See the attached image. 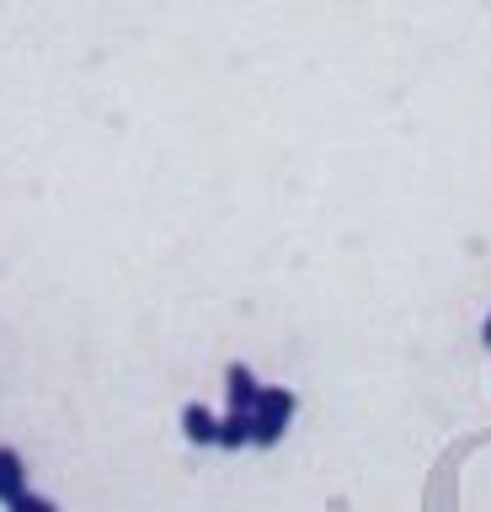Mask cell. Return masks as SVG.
I'll use <instances>...</instances> for the list:
<instances>
[{
    "mask_svg": "<svg viewBox=\"0 0 491 512\" xmlns=\"http://www.w3.org/2000/svg\"><path fill=\"white\" fill-rule=\"evenodd\" d=\"M6 512H59L49 496H38V491H22L17 502H6Z\"/></svg>",
    "mask_w": 491,
    "mask_h": 512,
    "instance_id": "8992f818",
    "label": "cell"
},
{
    "mask_svg": "<svg viewBox=\"0 0 491 512\" xmlns=\"http://www.w3.org/2000/svg\"><path fill=\"white\" fill-rule=\"evenodd\" d=\"M481 342L491 347V315H486V326H481Z\"/></svg>",
    "mask_w": 491,
    "mask_h": 512,
    "instance_id": "52a82bcc",
    "label": "cell"
},
{
    "mask_svg": "<svg viewBox=\"0 0 491 512\" xmlns=\"http://www.w3.org/2000/svg\"><path fill=\"white\" fill-rule=\"evenodd\" d=\"M251 411H225L219 416V448H246L251 443Z\"/></svg>",
    "mask_w": 491,
    "mask_h": 512,
    "instance_id": "5b68a950",
    "label": "cell"
},
{
    "mask_svg": "<svg viewBox=\"0 0 491 512\" xmlns=\"http://www.w3.org/2000/svg\"><path fill=\"white\" fill-rule=\"evenodd\" d=\"M27 491V464L17 448L0 443V502H17V496Z\"/></svg>",
    "mask_w": 491,
    "mask_h": 512,
    "instance_id": "277c9868",
    "label": "cell"
},
{
    "mask_svg": "<svg viewBox=\"0 0 491 512\" xmlns=\"http://www.w3.org/2000/svg\"><path fill=\"white\" fill-rule=\"evenodd\" d=\"M294 390H283V384H267L262 390V400H257V411H251V448H273L278 438H283V427L294 422Z\"/></svg>",
    "mask_w": 491,
    "mask_h": 512,
    "instance_id": "6da1fadb",
    "label": "cell"
},
{
    "mask_svg": "<svg viewBox=\"0 0 491 512\" xmlns=\"http://www.w3.org/2000/svg\"><path fill=\"white\" fill-rule=\"evenodd\" d=\"M267 384H257V374H251L246 363H230L225 368V395H230V411H257Z\"/></svg>",
    "mask_w": 491,
    "mask_h": 512,
    "instance_id": "7a4b0ae2",
    "label": "cell"
},
{
    "mask_svg": "<svg viewBox=\"0 0 491 512\" xmlns=\"http://www.w3.org/2000/svg\"><path fill=\"white\" fill-rule=\"evenodd\" d=\"M182 438L198 443V448L219 443V416L203 406V400H187V406H182Z\"/></svg>",
    "mask_w": 491,
    "mask_h": 512,
    "instance_id": "3957f363",
    "label": "cell"
}]
</instances>
